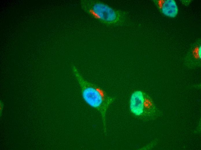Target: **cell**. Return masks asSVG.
Listing matches in <instances>:
<instances>
[{
	"instance_id": "obj_2",
	"label": "cell",
	"mask_w": 201,
	"mask_h": 150,
	"mask_svg": "<svg viewBox=\"0 0 201 150\" xmlns=\"http://www.w3.org/2000/svg\"><path fill=\"white\" fill-rule=\"evenodd\" d=\"M80 3L81 8L86 14L104 24L119 25L126 20L125 12L114 9L101 1L82 0Z\"/></svg>"
},
{
	"instance_id": "obj_5",
	"label": "cell",
	"mask_w": 201,
	"mask_h": 150,
	"mask_svg": "<svg viewBox=\"0 0 201 150\" xmlns=\"http://www.w3.org/2000/svg\"><path fill=\"white\" fill-rule=\"evenodd\" d=\"M163 14L168 17H176L178 12V8L174 0H158L154 1Z\"/></svg>"
},
{
	"instance_id": "obj_1",
	"label": "cell",
	"mask_w": 201,
	"mask_h": 150,
	"mask_svg": "<svg viewBox=\"0 0 201 150\" xmlns=\"http://www.w3.org/2000/svg\"><path fill=\"white\" fill-rule=\"evenodd\" d=\"M72 69L80 87L83 100L88 105L97 110L100 114L104 132L106 134L107 111L116 98L109 96L101 87L85 80L75 66H72Z\"/></svg>"
},
{
	"instance_id": "obj_4",
	"label": "cell",
	"mask_w": 201,
	"mask_h": 150,
	"mask_svg": "<svg viewBox=\"0 0 201 150\" xmlns=\"http://www.w3.org/2000/svg\"><path fill=\"white\" fill-rule=\"evenodd\" d=\"M201 45L200 42L196 43L191 46L185 58L186 66L190 69H195L201 66Z\"/></svg>"
},
{
	"instance_id": "obj_3",
	"label": "cell",
	"mask_w": 201,
	"mask_h": 150,
	"mask_svg": "<svg viewBox=\"0 0 201 150\" xmlns=\"http://www.w3.org/2000/svg\"><path fill=\"white\" fill-rule=\"evenodd\" d=\"M129 108L134 116L144 121L154 120L162 114L151 97L140 90H135L131 94Z\"/></svg>"
},
{
	"instance_id": "obj_6",
	"label": "cell",
	"mask_w": 201,
	"mask_h": 150,
	"mask_svg": "<svg viewBox=\"0 0 201 150\" xmlns=\"http://www.w3.org/2000/svg\"><path fill=\"white\" fill-rule=\"evenodd\" d=\"M4 107V103L1 100L0 101V117L2 116V112Z\"/></svg>"
}]
</instances>
